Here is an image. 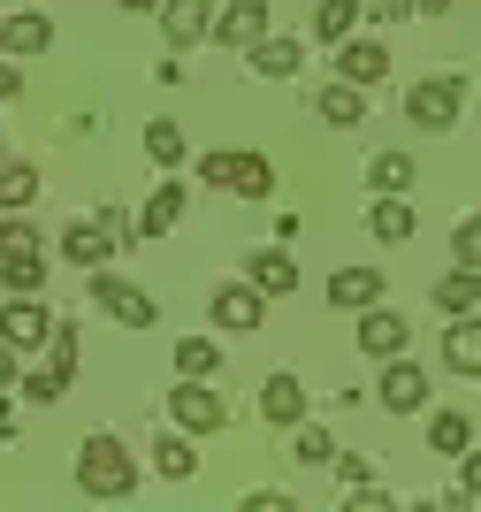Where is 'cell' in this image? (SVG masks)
<instances>
[{"mask_svg":"<svg viewBox=\"0 0 481 512\" xmlns=\"http://www.w3.org/2000/svg\"><path fill=\"white\" fill-rule=\"evenodd\" d=\"M77 490L84 497H107V505L138 490V467H130L123 436H84V444H77Z\"/></svg>","mask_w":481,"mask_h":512,"instance_id":"obj_1","label":"cell"},{"mask_svg":"<svg viewBox=\"0 0 481 512\" xmlns=\"http://www.w3.org/2000/svg\"><path fill=\"white\" fill-rule=\"evenodd\" d=\"M405 115H413L420 130H451L466 115V77H420V85L405 92Z\"/></svg>","mask_w":481,"mask_h":512,"instance_id":"obj_2","label":"cell"},{"mask_svg":"<svg viewBox=\"0 0 481 512\" xmlns=\"http://www.w3.org/2000/svg\"><path fill=\"white\" fill-rule=\"evenodd\" d=\"M0 337L16 344L23 360H31L39 344H54V314H46L39 291H8V306H0Z\"/></svg>","mask_w":481,"mask_h":512,"instance_id":"obj_3","label":"cell"},{"mask_svg":"<svg viewBox=\"0 0 481 512\" xmlns=\"http://www.w3.org/2000/svg\"><path fill=\"white\" fill-rule=\"evenodd\" d=\"M168 421L184 428V436H214V428L230 421V406H222V390H214V383H184V375H176V390H168Z\"/></svg>","mask_w":481,"mask_h":512,"instance_id":"obj_4","label":"cell"},{"mask_svg":"<svg viewBox=\"0 0 481 512\" xmlns=\"http://www.w3.org/2000/svg\"><path fill=\"white\" fill-rule=\"evenodd\" d=\"M92 306H100L107 321H123V329H153V321H161V306H153L138 283L107 276V268H92Z\"/></svg>","mask_w":481,"mask_h":512,"instance_id":"obj_5","label":"cell"},{"mask_svg":"<svg viewBox=\"0 0 481 512\" xmlns=\"http://www.w3.org/2000/svg\"><path fill=\"white\" fill-rule=\"evenodd\" d=\"M405 344H413V321L398 314V306H359V352H367V360H398Z\"/></svg>","mask_w":481,"mask_h":512,"instance_id":"obj_6","label":"cell"},{"mask_svg":"<svg viewBox=\"0 0 481 512\" xmlns=\"http://www.w3.org/2000/svg\"><path fill=\"white\" fill-rule=\"evenodd\" d=\"M375 398H382L390 413H420V406H428V367H413L405 352H398V360H382V383H375Z\"/></svg>","mask_w":481,"mask_h":512,"instance_id":"obj_7","label":"cell"},{"mask_svg":"<svg viewBox=\"0 0 481 512\" xmlns=\"http://www.w3.org/2000/svg\"><path fill=\"white\" fill-rule=\"evenodd\" d=\"M336 77H344V85H382V77H390V46L382 39H336Z\"/></svg>","mask_w":481,"mask_h":512,"instance_id":"obj_8","label":"cell"},{"mask_svg":"<svg viewBox=\"0 0 481 512\" xmlns=\"http://www.w3.org/2000/svg\"><path fill=\"white\" fill-rule=\"evenodd\" d=\"M207 314L222 321V329H237V337H245V329H260V321H268V291H252V283H222V291L207 299Z\"/></svg>","mask_w":481,"mask_h":512,"instance_id":"obj_9","label":"cell"},{"mask_svg":"<svg viewBox=\"0 0 481 512\" xmlns=\"http://www.w3.org/2000/svg\"><path fill=\"white\" fill-rule=\"evenodd\" d=\"M214 39L222 46H260L268 39V0H230V8H214Z\"/></svg>","mask_w":481,"mask_h":512,"instance_id":"obj_10","label":"cell"},{"mask_svg":"<svg viewBox=\"0 0 481 512\" xmlns=\"http://www.w3.org/2000/svg\"><path fill=\"white\" fill-rule=\"evenodd\" d=\"M245 283H252V291H268V299H291V291H298V260L283 253V245H260V253L245 260Z\"/></svg>","mask_w":481,"mask_h":512,"instance_id":"obj_11","label":"cell"},{"mask_svg":"<svg viewBox=\"0 0 481 512\" xmlns=\"http://www.w3.org/2000/svg\"><path fill=\"white\" fill-rule=\"evenodd\" d=\"M107 253H115V230H107L100 214L62 230V260H77V268H107Z\"/></svg>","mask_w":481,"mask_h":512,"instance_id":"obj_12","label":"cell"},{"mask_svg":"<svg viewBox=\"0 0 481 512\" xmlns=\"http://www.w3.org/2000/svg\"><path fill=\"white\" fill-rule=\"evenodd\" d=\"M260 413H268L275 428H298L306 421V383H298V375H268V383H260Z\"/></svg>","mask_w":481,"mask_h":512,"instance_id":"obj_13","label":"cell"},{"mask_svg":"<svg viewBox=\"0 0 481 512\" xmlns=\"http://www.w3.org/2000/svg\"><path fill=\"white\" fill-rule=\"evenodd\" d=\"M443 367H451V375H481V321L474 314H451V329H443Z\"/></svg>","mask_w":481,"mask_h":512,"instance_id":"obj_14","label":"cell"},{"mask_svg":"<svg viewBox=\"0 0 481 512\" xmlns=\"http://www.w3.org/2000/svg\"><path fill=\"white\" fill-rule=\"evenodd\" d=\"M314 115H321L329 130H359V123H367V100H359V85H344V77H336V85L314 92Z\"/></svg>","mask_w":481,"mask_h":512,"instance_id":"obj_15","label":"cell"},{"mask_svg":"<svg viewBox=\"0 0 481 512\" xmlns=\"http://www.w3.org/2000/svg\"><path fill=\"white\" fill-rule=\"evenodd\" d=\"M222 192H237V199H268V192H275L268 153H230V169H222Z\"/></svg>","mask_w":481,"mask_h":512,"instance_id":"obj_16","label":"cell"},{"mask_svg":"<svg viewBox=\"0 0 481 512\" xmlns=\"http://www.w3.org/2000/svg\"><path fill=\"white\" fill-rule=\"evenodd\" d=\"M161 23H168V39L191 46V39H207L214 31V0H161Z\"/></svg>","mask_w":481,"mask_h":512,"instance_id":"obj_17","label":"cell"},{"mask_svg":"<svg viewBox=\"0 0 481 512\" xmlns=\"http://www.w3.org/2000/svg\"><path fill=\"white\" fill-rule=\"evenodd\" d=\"M46 46H54V23H46V16H8V23H0V54H8V62L46 54Z\"/></svg>","mask_w":481,"mask_h":512,"instance_id":"obj_18","label":"cell"},{"mask_svg":"<svg viewBox=\"0 0 481 512\" xmlns=\"http://www.w3.org/2000/svg\"><path fill=\"white\" fill-rule=\"evenodd\" d=\"M184 184H176V176H168V184H161V192H153L146 199V214H138V237H168V230H176V222H184Z\"/></svg>","mask_w":481,"mask_h":512,"instance_id":"obj_19","label":"cell"},{"mask_svg":"<svg viewBox=\"0 0 481 512\" xmlns=\"http://www.w3.org/2000/svg\"><path fill=\"white\" fill-rule=\"evenodd\" d=\"M367 237H382V245H405V237H413V207H405V192H382V199H375Z\"/></svg>","mask_w":481,"mask_h":512,"instance_id":"obj_20","label":"cell"},{"mask_svg":"<svg viewBox=\"0 0 481 512\" xmlns=\"http://www.w3.org/2000/svg\"><path fill=\"white\" fill-rule=\"evenodd\" d=\"M375 299H382L375 268H336V276H329V306H352V314H359V306H375Z\"/></svg>","mask_w":481,"mask_h":512,"instance_id":"obj_21","label":"cell"},{"mask_svg":"<svg viewBox=\"0 0 481 512\" xmlns=\"http://www.w3.org/2000/svg\"><path fill=\"white\" fill-rule=\"evenodd\" d=\"M474 306H481V268H451L436 283V314L451 321V314H474Z\"/></svg>","mask_w":481,"mask_h":512,"instance_id":"obj_22","label":"cell"},{"mask_svg":"<svg viewBox=\"0 0 481 512\" xmlns=\"http://www.w3.org/2000/svg\"><path fill=\"white\" fill-rule=\"evenodd\" d=\"M176 375H184V383H214V375H222V344L214 337H184L176 344Z\"/></svg>","mask_w":481,"mask_h":512,"instance_id":"obj_23","label":"cell"},{"mask_svg":"<svg viewBox=\"0 0 481 512\" xmlns=\"http://www.w3.org/2000/svg\"><path fill=\"white\" fill-rule=\"evenodd\" d=\"M367 16V0H314V39L336 46V39H352V23Z\"/></svg>","mask_w":481,"mask_h":512,"instance_id":"obj_24","label":"cell"},{"mask_svg":"<svg viewBox=\"0 0 481 512\" xmlns=\"http://www.w3.org/2000/svg\"><path fill=\"white\" fill-rule=\"evenodd\" d=\"M245 62H252V77H298V39H260V46H245Z\"/></svg>","mask_w":481,"mask_h":512,"instance_id":"obj_25","label":"cell"},{"mask_svg":"<svg viewBox=\"0 0 481 512\" xmlns=\"http://www.w3.org/2000/svg\"><path fill=\"white\" fill-rule=\"evenodd\" d=\"M31 199H39V169H31V161H0V207L23 214Z\"/></svg>","mask_w":481,"mask_h":512,"instance_id":"obj_26","label":"cell"},{"mask_svg":"<svg viewBox=\"0 0 481 512\" xmlns=\"http://www.w3.org/2000/svg\"><path fill=\"white\" fill-rule=\"evenodd\" d=\"M0 291H46V253H39V245L0 260Z\"/></svg>","mask_w":481,"mask_h":512,"instance_id":"obj_27","label":"cell"},{"mask_svg":"<svg viewBox=\"0 0 481 512\" xmlns=\"http://www.w3.org/2000/svg\"><path fill=\"white\" fill-rule=\"evenodd\" d=\"M413 161H405V153H375V161H367V184H375V199L382 192H413Z\"/></svg>","mask_w":481,"mask_h":512,"instance_id":"obj_28","label":"cell"},{"mask_svg":"<svg viewBox=\"0 0 481 512\" xmlns=\"http://www.w3.org/2000/svg\"><path fill=\"white\" fill-rule=\"evenodd\" d=\"M153 467H161L168 482H191V467H199V451H191V436H184V428H176V436H161V444H153Z\"/></svg>","mask_w":481,"mask_h":512,"instance_id":"obj_29","label":"cell"},{"mask_svg":"<svg viewBox=\"0 0 481 512\" xmlns=\"http://www.w3.org/2000/svg\"><path fill=\"white\" fill-rule=\"evenodd\" d=\"M466 444H474V421H466V413H436V421H428V451H443V459H459Z\"/></svg>","mask_w":481,"mask_h":512,"instance_id":"obj_30","label":"cell"},{"mask_svg":"<svg viewBox=\"0 0 481 512\" xmlns=\"http://www.w3.org/2000/svg\"><path fill=\"white\" fill-rule=\"evenodd\" d=\"M146 153L161 161V169H176V161H184V130L168 123V115H153V123H146Z\"/></svg>","mask_w":481,"mask_h":512,"instance_id":"obj_31","label":"cell"},{"mask_svg":"<svg viewBox=\"0 0 481 512\" xmlns=\"http://www.w3.org/2000/svg\"><path fill=\"white\" fill-rule=\"evenodd\" d=\"M62 390H69V375H62V367H54V360H46V367H31V375H23V398H31V406H54Z\"/></svg>","mask_w":481,"mask_h":512,"instance_id":"obj_32","label":"cell"},{"mask_svg":"<svg viewBox=\"0 0 481 512\" xmlns=\"http://www.w3.org/2000/svg\"><path fill=\"white\" fill-rule=\"evenodd\" d=\"M298 459H306V467H329V459H336V444H329V428H314V421H298Z\"/></svg>","mask_w":481,"mask_h":512,"instance_id":"obj_33","label":"cell"},{"mask_svg":"<svg viewBox=\"0 0 481 512\" xmlns=\"http://www.w3.org/2000/svg\"><path fill=\"white\" fill-rule=\"evenodd\" d=\"M451 253H459V268H481V214H466L451 230Z\"/></svg>","mask_w":481,"mask_h":512,"instance_id":"obj_34","label":"cell"},{"mask_svg":"<svg viewBox=\"0 0 481 512\" xmlns=\"http://www.w3.org/2000/svg\"><path fill=\"white\" fill-rule=\"evenodd\" d=\"M31 245H39V230H31L23 214H8V222H0V260H8V253H31Z\"/></svg>","mask_w":481,"mask_h":512,"instance_id":"obj_35","label":"cell"},{"mask_svg":"<svg viewBox=\"0 0 481 512\" xmlns=\"http://www.w3.org/2000/svg\"><path fill=\"white\" fill-rule=\"evenodd\" d=\"M54 367L77 375V329H69V321H54Z\"/></svg>","mask_w":481,"mask_h":512,"instance_id":"obj_36","label":"cell"},{"mask_svg":"<svg viewBox=\"0 0 481 512\" xmlns=\"http://www.w3.org/2000/svg\"><path fill=\"white\" fill-rule=\"evenodd\" d=\"M16 383H23V352L0 337V390H16Z\"/></svg>","mask_w":481,"mask_h":512,"instance_id":"obj_37","label":"cell"},{"mask_svg":"<svg viewBox=\"0 0 481 512\" xmlns=\"http://www.w3.org/2000/svg\"><path fill=\"white\" fill-rule=\"evenodd\" d=\"M352 505H359V512H390L398 497H390V490H367V482H352Z\"/></svg>","mask_w":481,"mask_h":512,"instance_id":"obj_38","label":"cell"},{"mask_svg":"<svg viewBox=\"0 0 481 512\" xmlns=\"http://www.w3.org/2000/svg\"><path fill=\"white\" fill-rule=\"evenodd\" d=\"M459 459H466V490H459V497H466V505H481V451H474V444H466V451H459Z\"/></svg>","mask_w":481,"mask_h":512,"instance_id":"obj_39","label":"cell"},{"mask_svg":"<svg viewBox=\"0 0 481 512\" xmlns=\"http://www.w3.org/2000/svg\"><path fill=\"white\" fill-rule=\"evenodd\" d=\"M367 8H375L382 23H405V16H413V8H420V0H367Z\"/></svg>","mask_w":481,"mask_h":512,"instance_id":"obj_40","label":"cell"},{"mask_svg":"<svg viewBox=\"0 0 481 512\" xmlns=\"http://www.w3.org/2000/svg\"><path fill=\"white\" fill-rule=\"evenodd\" d=\"M16 85H23V69L8 62V54H0V100H16Z\"/></svg>","mask_w":481,"mask_h":512,"instance_id":"obj_41","label":"cell"},{"mask_svg":"<svg viewBox=\"0 0 481 512\" xmlns=\"http://www.w3.org/2000/svg\"><path fill=\"white\" fill-rule=\"evenodd\" d=\"M8 444H16V413L0 406V451H8Z\"/></svg>","mask_w":481,"mask_h":512,"instance_id":"obj_42","label":"cell"},{"mask_svg":"<svg viewBox=\"0 0 481 512\" xmlns=\"http://www.w3.org/2000/svg\"><path fill=\"white\" fill-rule=\"evenodd\" d=\"M123 8H130V16H153V8H161V0H123Z\"/></svg>","mask_w":481,"mask_h":512,"instance_id":"obj_43","label":"cell"},{"mask_svg":"<svg viewBox=\"0 0 481 512\" xmlns=\"http://www.w3.org/2000/svg\"><path fill=\"white\" fill-rule=\"evenodd\" d=\"M443 8H451V0H420V16H443Z\"/></svg>","mask_w":481,"mask_h":512,"instance_id":"obj_44","label":"cell"},{"mask_svg":"<svg viewBox=\"0 0 481 512\" xmlns=\"http://www.w3.org/2000/svg\"><path fill=\"white\" fill-rule=\"evenodd\" d=\"M474 421H481V413H474Z\"/></svg>","mask_w":481,"mask_h":512,"instance_id":"obj_45","label":"cell"}]
</instances>
